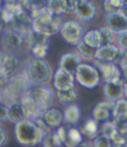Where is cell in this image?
<instances>
[{
    "instance_id": "cell-1",
    "label": "cell",
    "mask_w": 127,
    "mask_h": 147,
    "mask_svg": "<svg viewBox=\"0 0 127 147\" xmlns=\"http://www.w3.org/2000/svg\"><path fill=\"white\" fill-rule=\"evenodd\" d=\"M32 30L42 32L47 36L57 33L62 26V18L53 14L46 7L31 13Z\"/></svg>"
},
{
    "instance_id": "cell-2",
    "label": "cell",
    "mask_w": 127,
    "mask_h": 147,
    "mask_svg": "<svg viewBox=\"0 0 127 147\" xmlns=\"http://www.w3.org/2000/svg\"><path fill=\"white\" fill-rule=\"evenodd\" d=\"M30 83L25 75H17L10 78L1 94V101L6 105L19 102L30 90Z\"/></svg>"
},
{
    "instance_id": "cell-3",
    "label": "cell",
    "mask_w": 127,
    "mask_h": 147,
    "mask_svg": "<svg viewBox=\"0 0 127 147\" xmlns=\"http://www.w3.org/2000/svg\"><path fill=\"white\" fill-rule=\"evenodd\" d=\"M15 134L18 143L24 146H33L40 143L44 138V133L36 123L29 119L16 124Z\"/></svg>"
},
{
    "instance_id": "cell-4",
    "label": "cell",
    "mask_w": 127,
    "mask_h": 147,
    "mask_svg": "<svg viewBox=\"0 0 127 147\" xmlns=\"http://www.w3.org/2000/svg\"><path fill=\"white\" fill-rule=\"evenodd\" d=\"M24 75L30 84H43L50 80L51 70L44 58L34 57L27 63Z\"/></svg>"
},
{
    "instance_id": "cell-5",
    "label": "cell",
    "mask_w": 127,
    "mask_h": 147,
    "mask_svg": "<svg viewBox=\"0 0 127 147\" xmlns=\"http://www.w3.org/2000/svg\"><path fill=\"white\" fill-rule=\"evenodd\" d=\"M25 39L35 57L43 58L45 57L49 48V36L31 30L26 35Z\"/></svg>"
},
{
    "instance_id": "cell-6",
    "label": "cell",
    "mask_w": 127,
    "mask_h": 147,
    "mask_svg": "<svg viewBox=\"0 0 127 147\" xmlns=\"http://www.w3.org/2000/svg\"><path fill=\"white\" fill-rule=\"evenodd\" d=\"M84 27L82 24L77 21H67L63 24H62L60 32L63 39L66 43L77 45L84 38Z\"/></svg>"
},
{
    "instance_id": "cell-7",
    "label": "cell",
    "mask_w": 127,
    "mask_h": 147,
    "mask_svg": "<svg viewBox=\"0 0 127 147\" xmlns=\"http://www.w3.org/2000/svg\"><path fill=\"white\" fill-rule=\"evenodd\" d=\"M75 74L78 82L82 86L89 89L96 87L100 81L99 71L96 68L90 65L80 64Z\"/></svg>"
},
{
    "instance_id": "cell-8",
    "label": "cell",
    "mask_w": 127,
    "mask_h": 147,
    "mask_svg": "<svg viewBox=\"0 0 127 147\" xmlns=\"http://www.w3.org/2000/svg\"><path fill=\"white\" fill-rule=\"evenodd\" d=\"M29 96L33 99L38 112L40 115H43L45 111L51 108L53 103V95L52 92L43 87H38L34 89H30L28 92Z\"/></svg>"
},
{
    "instance_id": "cell-9",
    "label": "cell",
    "mask_w": 127,
    "mask_h": 147,
    "mask_svg": "<svg viewBox=\"0 0 127 147\" xmlns=\"http://www.w3.org/2000/svg\"><path fill=\"white\" fill-rule=\"evenodd\" d=\"M18 68V58L11 53L0 52V78L9 79Z\"/></svg>"
},
{
    "instance_id": "cell-10",
    "label": "cell",
    "mask_w": 127,
    "mask_h": 147,
    "mask_svg": "<svg viewBox=\"0 0 127 147\" xmlns=\"http://www.w3.org/2000/svg\"><path fill=\"white\" fill-rule=\"evenodd\" d=\"M8 28L26 37V35L32 30V18L24 10L15 16L8 24Z\"/></svg>"
},
{
    "instance_id": "cell-11",
    "label": "cell",
    "mask_w": 127,
    "mask_h": 147,
    "mask_svg": "<svg viewBox=\"0 0 127 147\" xmlns=\"http://www.w3.org/2000/svg\"><path fill=\"white\" fill-rule=\"evenodd\" d=\"M94 63L99 77L105 82L115 78H120V71L112 61H102L98 59Z\"/></svg>"
},
{
    "instance_id": "cell-12",
    "label": "cell",
    "mask_w": 127,
    "mask_h": 147,
    "mask_svg": "<svg viewBox=\"0 0 127 147\" xmlns=\"http://www.w3.org/2000/svg\"><path fill=\"white\" fill-rule=\"evenodd\" d=\"M57 133L66 147H75L82 141V135L76 128L61 126L57 130Z\"/></svg>"
},
{
    "instance_id": "cell-13",
    "label": "cell",
    "mask_w": 127,
    "mask_h": 147,
    "mask_svg": "<svg viewBox=\"0 0 127 147\" xmlns=\"http://www.w3.org/2000/svg\"><path fill=\"white\" fill-rule=\"evenodd\" d=\"M106 27L113 33H120L127 31V18L120 12L109 14L105 18Z\"/></svg>"
},
{
    "instance_id": "cell-14",
    "label": "cell",
    "mask_w": 127,
    "mask_h": 147,
    "mask_svg": "<svg viewBox=\"0 0 127 147\" xmlns=\"http://www.w3.org/2000/svg\"><path fill=\"white\" fill-rule=\"evenodd\" d=\"M73 11L83 20H91L96 15V7L89 0H83L73 7Z\"/></svg>"
},
{
    "instance_id": "cell-15",
    "label": "cell",
    "mask_w": 127,
    "mask_h": 147,
    "mask_svg": "<svg viewBox=\"0 0 127 147\" xmlns=\"http://www.w3.org/2000/svg\"><path fill=\"white\" fill-rule=\"evenodd\" d=\"M80 65L78 57L74 53H66L63 55L59 64V69L68 74L74 75Z\"/></svg>"
},
{
    "instance_id": "cell-16",
    "label": "cell",
    "mask_w": 127,
    "mask_h": 147,
    "mask_svg": "<svg viewBox=\"0 0 127 147\" xmlns=\"http://www.w3.org/2000/svg\"><path fill=\"white\" fill-rule=\"evenodd\" d=\"M124 92V84L120 78H115L106 82L105 85V94L111 100L119 99Z\"/></svg>"
},
{
    "instance_id": "cell-17",
    "label": "cell",
    "mask_w": 127,
    "mask_h": 147,
    "mask_svg": "<svg viewBox=\"0 0 127 147\" xmlns=\"http://www.w3.org/2000/svg\"><path fill=\"white\" fill-rule=\"evenodd\" d=\"M54 86L57 91L67 90L74 87L73 75L68 74L58 68L54 76Z\"/></svg>"
},
{
    "instance_id": "cell-18",
    "label": "cell",
    "mask_w": 127,
    "mask_h": 147,
    "mask_svg": "<svg viewBox=\"0 0 127 147\" xmlns=\"http://www.w3.org/2000/svg\"><path fill=\"white\" fill-rule=\"evenodd\" d=\"M25 38V36L7 27L3 37V43L9 49H18L24 44Z\"/></svg>"
},
{
    "instance_id": "cell-19",
    "label": "cell",
    "mask_w": 127,
    "mask_h": 147,
    "mask_svg": "<svg viewBox=\"0 0 127 147\" xmlns=\"http://www.w3.org/2000/svg\"><path fill=\"white\" fill-rule=\"evenodd\" d=\"M26 119H29L27 111L20 101L14 103L8 106V119L9 120L17 124Z\"/></svg>"
},
{
    "instance_id": "cell-20",
    "label": "cell",
    "mask_w": 127,
    "mask_h": 147,
    "mask_svg": "<svg viewBox=\"0 0 127 147\" xmlns=\"http://www.w3.org/2000/svg\"><path fill=\"white\" fill-rule=\"evenodd\" d=\"M46 8L56 15L62 13H71L73 11V8L68 0H49Z\"/></svg>"
},
{
    "instance_id": "cell-21",
    "label": "cell",
    "mask_w": 127,
    "mask_h": 147,
    "mask_svg": "<svg viewBox=\"0 0 127 147\" xmlns=\"http://www.w3.org/2000/svg\"><path fill=\"white\" fill-rule=\"evenodd\" d=\"M114 104L111 102H102L99 104L93 110V117L94 119L97 121H105L107 120L111 112H112Z\"/></svg>"
},
{
    "instance_id": "cell-22",
    "label": "cell",
    "mask_w": 127,
    "mask_h": 147,
    "mask_svg": "<svg viewBox=\"0 0 127 147\" xmlns=\"http://www.w3.org/2000/svg\"><path fill=\"white\" fill-rule=\"evenodd\" d=\"M118 51V48L115 46L114 45L111 44L107 45H102L97 49L95 57H97V59H99L102 61H112Z\"/></svg>"
},
{
    "instance_id": "cell-23",
    "label": "cell",
    "mask_w": 127,
    "mask_h": 147,
    "mask_svg": "<svg viewBox=\"0 0 127 147\" xmlns=\"http://www.w3.org/2000/svg\"><path fill=\"white\" fill-rule=\"evenodd\" d=\"M45 122L50 126V127H57L60 125L62 120H63V115L60 112V111L50 108L46 111L44 112L42 115Z\"/></svg>"
},
{
    "instance_id": "cell-24",
    "label": "cell",
    "mask_w": 127,
    "mask_h": 147,
    "mask_svg": "<svg viewBox=\"0 0 127 147\" xmlns=\"http://www.w3.org/2000/svg\"><path fill=\"white\" fill-rule=\"evenodd\" d=\"M87 45L92 48H99L101 46V39L99 30H92L86 32L82 39Z\"/></svg>"
},
{
    "instance_id": "cell-25",
    "label": "cell",
    "mask_w": 127,
    "mask_h": 147,
    "mask_svg": "<svg viewBox=\"0 0 127 147\" xmlns=\"http://www.w3.org/2000/svg\"><path fill=\"white\" fill-rule=\"evenodd\" d=\"M80 117V110L79 108L75 105H70L65 111V115H63V119L68 124H75L78 121Z\"/></svg>"
},
{
    "instance_id": "cell-26",
    "label": "cell",
    "mask_w": 127,
    "mask_h": 147,
    "mask_svg": "<svg viewBox=\"0 0 127 147\" xmlns=\"http://www.w3.org/2000/svg\"><path fill=\"white\" fill-rule=\"evenodd\" d=\"M44 147H66L59 138L57 131L49 132L45 135Z\"/></svg>"
},
{
    "instance_id": "cell-27",
    "label": "cell",
    "mask_w": 127,
    "mask_h": 147,
    "mask_svg": "<svg viewBox=\"0 0 127 147\" xmlns=\"http://www.w3.org/2000/svg\"><path fill=\"white\" fill-rule=\"evenodd\" d=\"M49 0H24V9L29 10L31 13L44 9L47 6Z\"/></svg>"
},
{
    "instance_id": "cell-28",
    "label": "cell",
    "mask_w": 127,
    "mask_h": 147,
    "mask_svg": "<svg viewBox=\"0 0 127 147\" xmlns=\"http://www.w3.org/2000/svg\"><path fill=\"white\" fill-rule=\"evenodd\" d=\"M57 97L59 100L63 103H72L77 98V91L75 87H72L67 90L57 91Z\"/></svg>"
},
{
    "instance_id": "cell-29",
    "label": "cell",
    "mask_w": 127,
    "mask_h": 147,
    "mask_svg": "<svg viewBox=\"0 0 127 147\" xmlns=\"http://www.w3.org/2000/svg\"><path fill=\"white\" fill-rule=\"evenodd\" d=\"M77 50L79 52V54L85 58L95 57V55H96V51H97L96 48H92V47L87 45L83 40H81L77 45Z\"/></svg>"
},
{
    "instance_id": "cell-30",
    "label": "cell",
    "mask_w": 127,
    "mask_h": 147,
    "mask_svg": "<svg viewBox=\"0 0 127 147\" xmlns=\"http://www.w3.org/2000/svg\"><path fill=\"white\" fill-rule=\"evenodd\" d=\"M82 132L89 138H93L98 133V124L95 119H88L82 129Z\"/></svg>"
},
{
    "instance_id": "cell-31",
    "label": "cell",
    "mask_w": 127,
    "mask_h": 147,
    "mask_svg": "<svg viewBox=\"0 0 127 147\" xmlns=\"http://www.w3.org/2000/svg\"><path fill=\"white\" fill-rule=\"evenodd\" d=\"M123 5V0H105V9L108 14L120 12Z\"/></svg>"
},
{
    "instance_id": "cell-32",
    "label": "cell",
    "mask_w": 127,
    "mask_h": 147,
    "mask_svg": "<svg viewBox=\"0 0 127 147\" xmlns=\"http://www.w3.org/2000/svg\"><path fill=\"white\" fill-rule=\"evenodd\" d=\"M111 113L114 117L121 115H127V100L120 98L118 99L117 102L114 104Z\"/></svg>"
},
{
    "instance_id": "cell-33",
    "label": "cell",
    "mask_w": 127,
    "mask_h": 147,
    "mask_svg": "<svg viewBox=\"0 0 127 147\" xmlns=\"http://www.w3.org/2000/svg\"><path fill=\"white\" fill-rule=\"evenodd\" d=\"M100 39H101V46L111 45L114 39V33L110 30L108 27H102L99 30Z\"/></svg>"
},
{
    "instance_id": "cell-34",
    "label": "cell",
    "mask_w": 127,
    "mask_h": 147,
    "mask_svg": "<svg viewBox=\"0 0 127 147\" xmlns=\"http://www.w3.org/2000/svg\"><path fill=\"white\" fill-rule=\"evenodd\" d=\"M113 124L118 132L124 135L127 134V115H121L115 117Z\"/></svg>"
},
{
    "instance_id": "cell-35",
    "label": "cell",
    "mask_w": 127,
    "mask_h": 147,
    "mask_svg": "<svg viewBox=\"0 0 127 147\" xmlns=\"http://www.w3.org/2000/svg\"><path fill=\"white\" fill-rule=\"evenodd\" d=\"M112 62L120 67L127 65V50L124 48H118V51L113 58Z\"/></svg>"
},
{
    "instance_id": "cell-36",
    "label": "cell",
    "mask_w": 127,
    "mask_h": 147,
    "mask_svg": "<svg viewBox=\"0 0 127 147\" xmlns=\"http://www.w3.org/2000/svg\"><path fill=\"white\" fill-rule=\"evenodd\" d=\"M111 141L116 145L115 147H126L127 146V139L124 134L118 132V131L110 138Z\"/></svg>"
},
{
    "instance_id": "cell-37",
    "label": "cell",
    "mask_w": 127,
    "mask_h": 147,
    "mask_svg": "<svg viewBox=\"0 0 127 147\" xmlns=\"http://www.w3.org/2000/svg\"><path fill=\"white\" fill-rule=\"evenodd\" d=\"M94 145L95 147H111V138L102 134L95 139Z\"/></svg>"
},
{
    "instance_id": "cell-38",
    "label": "cell",
    "mask_w": 127,
    "mask_h": 147,
    "mask_svg": "<svg viewBox=\"0 0 127 147\" xmlns=\"http://www.w3.org/2000/svg\"><path fill=\"white\" fill-rule=\"evenodd\" d=\"M116 131H117V129L113 123H105L102 127L103 135H105L108 138H111Z\"/></svg>"
},
{
    "instance_id": "cell-39",
    "label": "cell",
    "mask_w": 127,
    "mask_h": 147,
    "mask_svg": "<svg viewBox=\"0 0 127 147\" xmlns=\"http://www.w3.org/2000/svg\"><path fill=\"white\" fill-rule=\"evenodd\" d=\"M6 119H8V105L0 99V121H5Z\"/></svg>"
},
{
    "instance_id": "cell-40",
    "label": "cell",
    "mask_w": 127,
    "mask_h": 147,
    "mask_svg": "<svg viewBox=\"0 0 127 147\" xmlns=\"http://www.w3.org/2000/svg\"><path fill=\"white\" fill-rule=\"evenodd\" d=\"M118 41L121 48L127 50V31L118 34Z\"/></svg>"
},
{
    "instance_id": "cell-41",
    "label": "cell",
    "mask_w": 127,
    "mask_h": 147,
    "mask_svg": "<svg viewBox=\"0 0 127 147\" xmlns=\"http://www.w3.org/2000/svg\"><path fill=\"white\" fill-rule=\"evenodd\" d=\"M6 140V134L2 128H0V147H1Z\"/></svg>"
},
{
    "instance_id": "cell-42",
    "label": "cell",
    "mask_w": 127,
    "mask_h": 147,
    "mask_svg": "<svg viewBox=\"0 0 127 147\" xmlns=\"http://www.w3.org/2000/svg\"><path fill=\"white\" fill-rule=\"evenodd\" d=\"M7 80L8 79H5L3 78H0V99H1V94H2V92H3L4 88L6 84Z\"/></svg>"
},
{
    "instance_id": "cell-43",
    "label": "cell",
    "mask_w": 127,
    "mask_h": 147,
    "mask_svg": "<svg viewBox=\"0 0 127 147\" xmlns=\"http://www.w3.org/2000/svg\"><path fill=\"white\" fill-rule=\"evenodd\" d=\"M120 13L127 18V4H124V5L120 10Z\"/></svg>"
},
{
    "instance_id": "cell-44",
    "label": "cell",
    "mask_w": 127,
    "mask_h": 147,
    "mask_svg": "<svg viewBox=\"0 0 127 147\" xmlns=\"http://www.w3.org/2000/svg\"><path fill=\"white\" fill-rule=\"evenodd\" d=\"M69 1V3L71 4V5H72V7L73 8L74 7V5H76V4H78V2H80V1H83V0H68Z\"/></svg>"
},
{
    "instance_id": "cell-45",
    "label": "cell",
    "mask_w": 127,
    "mask_h": 147,
    "mask_svg": "<svg viewBox=\"0 0 127 147\" xmlns=\"http://www.w3.org/2000/svg\"><path fill=\"white\" fill-rule=\"evenodd\" d=\"M121 68H122L124 76L125 77V78H127V65H125V66H124V67H121Z\"/></svg>"
},
{
    "instance_id": "cell-46",
    "label": "cell",
    "mask_w": 127,
    "mask_h": 147,
    "mask_svg": "<svg viewBox=\"0 0 127 147\" xmlns=\"http://www.w3.org/2000/svg\"><path fill=\"white\" fill-rule=\"evenodd\" d=\"M124 93L125 97L127 98V83L124 84Z\"/></svg>"
},
{
    "instance_id": "cell-47",
    "label": "cell",
    "mask_w": 127,
    "mask_h": 147,
    "mask_svg": "<svg viewBox=\"0 0 127 147\" xmlns=\"http://www.w3.org/2000/svg\"><path fill=\"white\" fill-rule=\"evenodd\" d=\"M75 147H89L86 144H78L77 146H75Z\"/></svg>"
},
{
    "instance_id": "cell-48",
    "label": "cell",
    "mask_w": 127,
    "mask_h": 147,
    "mask_svg": "<svg viewBox=\"0 0 127 147\" xmlns=\"http://www.w3.org/2000/svg\"><path fill=\"white\" fill-rule=\"evenodd\" d=\"M3 2H4V0H0V6H1V5H2Z\"/></svg>"
},
{
    "instance_id": "cell-49",
    "label": "cell",
    "mask_w": 127,
    "mask_h": 147,
    "mask_svg": "<svg viewBox=\"0 0 127 147\" xmlns=\"http://www.w3.org/2000/svg\"><path fill=\"white\" fill-rule=\"evenodd\" d=\"M124 4H127V0H123Z\"/></svg>"
},
{
    "instance_id": "cell-50",
    "label": "cell",
    "mask_w": 127,
    "mask_h": 147,
    "mask_svg": "<svg viewBox=\"0 0 127 147\" xmlns=\"http://www.w3.org/2000/svg\"><path fill=\"white\" fill-rule=\"evenodd\" d=\"M1 29H2V27H1V24H0V32H1Z\"/></svg>"
}]
</instances>
